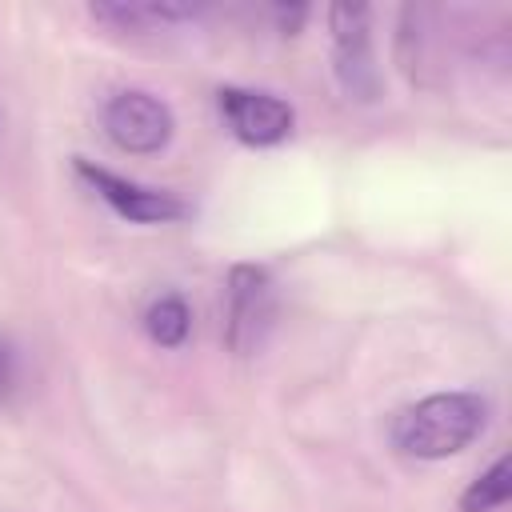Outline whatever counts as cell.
I'll use <instances>...</instances> for the list:
<instances>
[{"label": "cell", "mask_w": 512, "mask_h": 512, "mask_svg": "<svg viewBox=\"0 0 512 512\" xmlns=\"http://www.w3.org/2000/svg\"><path fill=\"white\" fill-rule=\"evenodd\" d=\"M508 496H512V464L508 456H500L488 472H480L468 484V492L460 496V512H496L508 504Z\"/></svg>", "instance_id": "8"}, {"label": "cell", "mask_w": 512, "mask_h": 512, "mask_svg": "<svg viewBox=\"0 0 512 512\" xmlns=\"http://www.w3.org/2000/svg\"><path fill=\"white\" fill-rule=\"evenodd\" d=\"M216 104L232 128L236 140L244 144H280L292 124H296V112L288 100L272 96V92H252V88H220L216 92Z\"/></svg>", "instance_id": "5"}, {"label": "cell", "mask_w": 512, "mask_h": 512, "mask_svg": "<svg viewBox=\"0 0 512 512\" xmlns=\"http://www.w3.org/2000/svg\"><path fill=\"white\" fill-rule=\"evenodd\" d=\"M328 24H332V60H336L340 88L356 100H376L380 76H376V64H372L368 8L364 4H332Z\"/></svg>", "instance_id": "3"}, {"label": "cell", "mask_w": 512, "mask_h": 512, "mask_svg": "<svg viewBox=\"0 0 512 512\" xmlns=\"http://www.w3.org/2000/svg\"><path fill=\"white\" fill-rule=\"evenodd\" d=\"M76 172L96 188L100 200H108L120 216L136 220V224H168V220H180L188 216V204L176 200L172 192H156V188H144L136 180H124L108 168H96L88 160H76Z\"/></svg>", "instance_id": "6"}, {"label": "cell", "mask_w": 512, "mask_h": 512, "mask_svg": "<svg viewBox=\"0 0 512 512\" xmlns=\"http://www.w3.org/2000/svg\"><path fill=\"white\" fill-rule=\"evenodd\" d=\"M12 380H16V356H12V344L0 336V400L8 396Z\"/></svg>", "instance_id": "10"}, {"label": "cell", "mask_w": 512, "mask_h": 512, "mask_svg": "<svg viewBox=\"0 0 512 512\" xmlns=\"http://www.w3.org/2000/svg\"><path fill=\"white\" fill-rule=\"evenodd\" d=\"M144 328L160 348H176V344H184V336L192 328V312H188V304L180 296H160V300L148 304Z\"/></svg>", "instance_id": "9"}, {"label": "cell", "mask_w": 512, "mask_h": 512, "mask_svg": "<svg viewBox=\"0 0 512 512\" xmlns=\"http://www.w3.org/2000/svg\"><path fill=\"white\" fill-rule=\"evenodd\" d=\"M488 420V404L476 392H436L392 420V444L416 460H444L468 448Z\"/></svg>", "instance_id": "1"}, {"label": "cell", "mask_w": 512, "mask_h": 512, "mask_svg": "<svg viewBox=\"0 0 512 512\" xmlns=\"http://www.w3.org/2000/svg\"><path fill=\"white\" fill-rule=\"evenodd\" d=\"M272 316H276V296L268 272L256 264H236L228 272V324H224L228 348L252 356L264 344Z\"/></svg>", "instance_id": "2"}, {"label": "cell", "mask_w": 512, "mask_h": 512, "mask_svg": "<svg viewBox=\"0 0 512 512\" xmlns=\"http://www.w3.org/2000/svg\"><path fill=\"white\" fill-rule=\"evenodd\" d=\"M92 16L112 24V28H128V32H152L164 28L172 20H188L196 16V8L188 4H92Z\"/></svg>", "instance_id": "7"}, {"label": "cell", "mask_w": 512, "mask_h": 512, "mask_svg": "<svg viewBox=\"0 0 512 512\" xmlns=\"http://www.w3.org/2000/svg\"><path fill=\"white\" fill-rule=\"evenodd\" d=\"M172 128V108L152 92L128 88L104 104V132L124 152H160L172 140Z\"/></svg>", "instance_id": "4"}]
</instances>
